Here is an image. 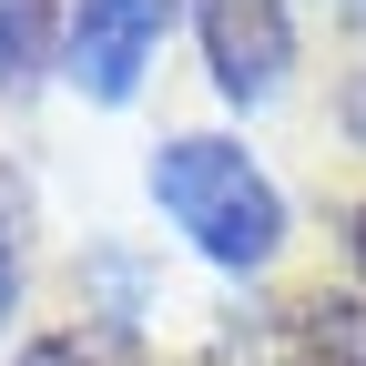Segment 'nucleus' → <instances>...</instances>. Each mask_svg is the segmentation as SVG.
Wrapping results in <instances>:
<instances>
[{
	"instance_id": "nucleus-1",
	"label": "nucleus",
	"mask_w": 366,
	"mask_h": 366,
	"mask_svg": "<svg viewBox=\"0 0 366 366\" xmlns=\"http://www.w3.org/2000/svg\"><path fill=\"white\" fill-rule=\"evenodd\" d=\"M153 194L163 214L194 234L214 264H234L254 274L274 254V234H285V204H274V183L244 163V143H214V132H183V143L153 153Z\"/></svg>"
},
{
	"instance_id": "nucleus-7",
	"label": "nucleus",
	"mask_w": 366,
	"mask_h": 366,
	"mask_svg": "<svg viewBox=\"0 0 366 366\" xmlns=\"http://www.w3.org/2000/svg\"><path fill=\"white\" fill-rule=\"evenodd\" d=\"M21 366H132V346L112 326H61V336H31Z\"/></svg>"
},
{
	"instance_id": "nucleus-2",
	"label": "nucleus",
	"mask_w": 366,
	"mask_h": 366,
	"mask_svg": "<svg viewBox=\"0 0 366 366\" xmlns=\"http://www.w3.org/2000/svg\"><path fill=\"white\" fill-rule=\"evenodd\" d=\"M163 31H173V0H71V21H61L71 81L92 102H132L143 92V61L163 51Z\"/></svg>"
},
{
	"instance_id": "nucleus-9",
	"label": "nucleus",
	"mask_w": 366,
	"mask_h": 366,
	"mask_svg": "<svg viewBox=\"0 0 366 366\" xmlns=\"http://www.w3.org/2000/svg\"><path fill=\"white\" fill-rule=\"evenodd\" d=\"M346 244H356V274H366V214H356V234H346Z\"/></svg>"
},
{
	"instance_id": "nucleus-6",
	"label": "nucleus",
	"mask_w": 366,
	"mask_h": 366,
	"mask_svg": "<svg viewBox=\"0 0 366 366\" xmlns=\"http://www.w3.org/2000/svg\"><path fill=\"white\" fill-rule=\"evenodd\" d=\"M21 254H31V183L0 163V315L21 305Z\"/></svg>"
},
{
	"instance_id": "nucleus-4",
	"label": "nucleus",
	"mask_w": 366,
	"mask_h": 366,
	"mask_svg": "<svg viewBox=\"0 0 366 366\" xmlns=\"http://www.w3.org/2000/svg\"><path fill=\"white\" fill-rule=\"evenodd\" d=\"M264 366H366V305L356 295H305Z\"/></svg>"
},
{
	"instance_id": "nucleus-8",
	"label": "nucleus",
	"mask_w": 366,
	"mask_h": 366,
	"mask_svg": "<svg viewBox=\"0 0 366 366\" xmlns=\"http://www.w3.org/2000/svg\"><path fill=\"white\" fill-rule=\"evenodd\" d=\"M346 122H356V132H366V81H356V92H346Z\"/></svg>"
},
{
	"instance_id": "nucleus-3",
	"label": "nucleus",
	"mask_w": 366,
	"mask_h": 366,
	"mask_svg": "<svg viewBox=\"0 0 366 366\" xmlns=\"http://www.w3.org/2000/svg\"><path fill=\"white\" fill-rule=\"evenodd\" d=\"M194 21H204L214 81L234 92V102H264V92L285 81V51H295V31H285V0H194Z\"/></svg>"
},
{
	"instance_id": "nucleus-5",
	"label": "nucleus",
	"mask_w": 366,
	"mask_h": 366,
	"mask_svg": "<svg viewBox=\"0 0 366 366\" xmlns=\"http://www.w3.org/2000/svg\"><path fill=\"white\" fill-rule=\"evenodd\" d=\"M51 21H71V0H0V81H31L41 71Z\"/></svg>"
}]
</instances>
